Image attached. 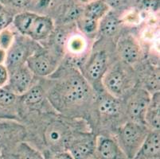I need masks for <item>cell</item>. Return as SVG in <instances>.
Here are the masks:
<instances>
[{"instance_id": "21", "label": "cell", "mask_w": 160, "mask_h": 159, "mask_svg": "<svg viewBox=\"0 0 160 159\" xmlns=\"http://www.w3.org/2000/svg\"><path fill=\"white\" fill-rule=\"evenodd\" d=\"M19 97H21L22 103L30 107H37L47 99L45 88L42 84L38 83H35L27 92Z\"/></svg>"}, {"instance_id": "1", "label": "cell", "mask_w": 160, "mask_h": 159, "mask_svg": "<svg viewBox=\"0 0 160 159\" xmlns=\"http://www.w3.org/2000/svg\"><path fill=\"white\" fill-rule=\"evenodd\" d=\"M49 77L51 81L45 89L46 98L55 110L61 113L78 112L95 98L93 88L75 67L68 66L62 70L58 68Z\"/></svg>"}, {"instance_id": "35", "label": "cell", "mask_w": 160, "mask_h": 159, "mask_svg": "<svg viewBox=\"0 0 160 159\" xmlns=\"http://www.w3.org/2000/svg\"><path fill=\"white\" fill-rule=\"evenodd\" d=\"M0 159H3V157H2V152H1V150H0Z\"/></svg>"}, {"instance_id": "29", "label": "cell", "mask_w": 160, "mask_h": 159, "mask_svg": "<svg viewBox=\"0 0 160 159\" xmlns=\"http://www.w3.org/2000/svg\"><path fill=\"white\" fill-rule=\"evenodd\" d=\"M141 7L145 11H156L159 8V0H142Z\"/></svg>"}, {"instance_id": "3", "label": "cell", "mask_w": 160, "mask_h": 159, "mask_svg": "<svg viewBox=\"0 0 160 159\" xmlns=\"http://www.w3.org/2000/svg\"><path fill=\"white\" fill-rule=\"evenodd\" d=\"M151 130L145 123L127 120L120 125L116 140L128 159H134Z\"/></svg>"}, {"instance_id": "31", "label": "cell", "mask_w": 160, "mask_h": 159, "mask_svg": "<svg viewBox=\"0 0 160 159\" xmlns=\"http://www.w3.org/2000/svg\"><path fill=\"white\" fill-rule=\"evenodd\" d=\"M32 0H8L11 6L17 8H23L26 7L31 2Z\"/></svg>"}, {"instance_id": "19", "label": "cell", "mask_w": 160, "mask_h": 159, "mask_svg": "<svg viewBox=\"0 0 160 159\" xmlns=\"http://www.w3.org/2000/svg\"><path fill=\"white\" fill-rule=\"evenodd\" d=\"M144 123L150 130L159 129L160 127V92L151 94V100L144 116Z\"/></svg>"}, {"instance_id": "2", "label": "cell", "mask_w": 160, "mask_h": 159, "mask_svg": "<svg viewBox=\"0 0 160 159\" xmlns=\"http://www.w3.org/2000/svg\"><path fill=\"white\" fill-rule=\"evenodd\" d=\"M136 79L132 66L118 61L110 65L101 81L104 90L120 100H123L136 87Z\"/></svg>"}, {"instance_id": "5", "label": "cell", "mask_w": 160, "mask_h": 159, "mask_svg": "<svg viewBox=\"0 0 160 159\" xmlns=\"http://www.w3.org/2000/svg\"><path fill=\"white\" fill-rule=\"evenodd\" d=\"M39 47L38 42L21 34H16L12 46L7 51L4 65L9 73L26 65L28 58Z\"/></svg>"}, {"instance_id": "14", "label": "cell", "mask_w": 160, "mask_h": 159, "mask_svg": "<svg viewBox=\"0 0 160 159\" xmlns=\"http://www.w3.org/2000/svg\"><path fill=\"white\" fill-rule=\"evenodd\" d=\"M54 29L55 25L51 17L38 14L26 37L38 43L45 42L51 36Z\"/></svg>"}, {"instance_id": "23", "label": "cell", "mask_w": 160, "mask_h": 159, "mask_svg": "<svg viewBox=\"0 0 160 159\" xmlns=\"http://www.w3.org/2000/svg\"><path fill=\"white\" fill-rule=\"evenodd\" d=\"M37 14V13L31 11H23L14 16L12 24L18 34L27 36L29 29Z\"/></svg>"}, {"instance_id": "16", "label": "cell", "mask_w": 160, "mask_h": 159, "mask_svg": "<svg viewBox=\"0 0 160 159\" xmlns=\"http://www.w3.org/2000/svg\"><path fill=\"white\" fill-rule=\"evenodd\" d=\"M159 129L151 130L134 159H159Z\"/></svg>"}, {"instance_id": "8", "label": "cell", "mask_w": 160, "mask_h": 159, "mask_svg": "<svg viewBox=\"0 0 160 159\" xmlns=\"http://www.w3.org/2000/svg\"><path fill=\"white\" fill-rule=\"evenodd\" d=\"M151 94L142 87H136L127 97L124 112L128 120L144 123V116Z\"/></svg>"}, {"instance_id": "15", "label": "cell", "mask_w": 160, "mask_h": 159, "mask_svg": "<svg viewBox=\"0 0 160 159\" xmlns=\"http://www.w3.org/2000/svg\"><path fill=\"white\" fill-rule=\"evenodd\" d=\"M95 156L98 159H123L125 157L116 138L105 135L97 136Z\"/></svg>"}, {"instance_id": "33", "label": "cell", "mask_w": 160, "mask_h": 159, "mask_svg": "<svg viewBox=\"0 0 160 159\" xmlns=\"http://www.w3.org/2000/svg\"><path fill=\"white\" fill-rule=\"evenodd\" d=\"M6 55H7V51L0 48V65H4L5 63Z\"/></svg>"}, {"instance_id": "24", "label": "cell", "mask_w": 160, "mask_h": 159, "mask_svg": "<svg viewBox=\"0 0 160 159\" xmlns=\"http://www.w3.org/2000/svg\"><path fill=\"white\" fill-rule=\"evenodd\" d=\"M77 26L80 33L86 36L88 38L94 37L96 34L98 33L99 22L87 18L82 15L77 20Z\"/></svg>"}, {"instance_id": "26", "label": "cell", "mask_w": 160, "mask_h": 159, "mask_svg": "<svg viewBox=\"0 0 160 159\" xmlns=\"http://www.w3.org/2000/svg\"><path fill=\"white\" fill-rule=\"evenodd\" d=\"M17 96L6 88L5 87L0 88V105L2 106H11L14 103Z\"/></svg>"}, {"instance_id": "7", "label": "cell", "mask_w": 160, "mask_h": 159, "mask_svg": "<svg viewBox=\"0 0 160 159\" xmlns=\"http://www.w3.org/2000/svg\"><path fill=\"white\" fill-rule=\"evenodd\" d=\"M62 57L44 46H39L28 58L26 65L36 77H49L57 71Z\"/></svg>"}, {"instance_id": "18", "label": "cell", "mask_w": 160, "mask_h": 159, "mask_svg": "<svg viewBox=\"0 0 160 159\" xmlns=\"http://www.w3.org/2000/svg\"><path fill=\"white\" fill-rule=\"evenodd\" d=\"M11 153H7V156L2 155L3 159H45L38 150L24 141L20 142L11 147Z\"/></svg>"}, {"instance_id": "22", "label": "cell", "mask_w": 160, "mask_h": 159, "mask_svg": "<svg viewBox=\"0 0 160 159\" xmlns=\"http://www.w3.org/2000/svg\"><path fill=\"white\" fill-rule=\"evenodd\" d=\"M111 11V7L104 0H95L85 5L83 10L82 16L100 22V20Z\"/></svg>"}, {"instance_id": "34", "label": "cell", "mask_w": 160, "mask_h": 159, "mask_svg": "<svg viewBox=\"0 0 160 159\" xmlns=\"http://www.w3.org/2000/svg\"><path fill=\"white\" fill-rule=\"evenodd\" d=\"M79 3L84 4V5H87V4L90 3V2H93L95 0H77Z\"/></svg>"}, {"instance_id": "20", "label": "cell", "mask_w": 160, "mask_h": 159, "mask_svg": "<svg viewBox=\"0 0 160 159\" xmlns=\"http://www.w3.org/2000/svg\"><path fill=\"white\" fill-rule=\"evenodd\" d=\"M120 26V20L119 17L110 11L99 22L98 33L102 38H112L117 33Z\"/></svg>"}, {"instance_id": "13", "label": "cell", "mask_w": 160, "mask_h": 159, "mask_svg": "<svg viewBox=\"0 0 160 159\" xmlns=\"http://www.w3.org/2000/svg\"><path fill=\"white\" fill-rule=\"evenodd\" d=\"M26 135L27 130L19 122L9 119L0 121V148H11L22 142Z\"/></svg>"}, {"instance_id": "6", "label": "cell", "mask_w": 160, "mask_h": 159, "mask_svg": "<svg viewBox=\"0 0 160 159\" xmlns=\"http://www.w3.org/2000/svg\"><path fill=\"white\" fill-rule=\"evenodd\" d=\"M74 131L61 119L49 121L43 130V139L49 147L48 152L67 151V147Z\"/></svg>"}, {"instance_id": "17", "label": "cell", "mask_w": 160, "mask_h": 159, "mask_svg": "<svg viewBox=\"0 0 160 159\" xmlns=\"http://www.w3.org/2000/svg\"><path fill=\"white\" fill-rule=\"evenodd\" d=\"M89 44L88 37L81 33H71L66 42L65 52L70 55L74 59L82 58L83 55L88 52Z\"/></svg>"}, {"instance_id": "12", "label": "cell", "mask_w": 160, "mask_h": 159, "mask_svg": "<svg viewBox=\"0 0 160 159\" xmlns=\"http://www.w3.org/2000/svg\"><path fill=\"white\" fill-rule=\"evenodd\" d=\"M35 77L27 65H24L9 73V81L5 87L15 96H21L35 84Z\"/></svg>"}, {"instance_id": "30", "label": "cell", "mask_w": 160, "mask_h": 159, "mask_svg": "<svg viewBox=\"0 0 160 159\" xmlns=\"http://www.w3.org/2000/svg\"><path fill=\"white\" fill-rule=\"evenodd\" d=\"M9 81V72L4 65H0V88L4 87Z\"/></svg>"}, {"instance_id": "25", "label": "cell", "mask_w": 160, "mask_h": 159, "mask_svg": "<svg viewBox=\"0 0 160 159\" xmlns=\"http://www.w3.org/2000/svg\"><path fill=\"white\" fill-rule=\"evenodd\" d=\"M15 33L9 27L0 31V48L7 51L15 39Z\"/></svg>"}, {"instance_id": "32", "label": "cell", "mask_w": 160, "mask_h": 159, "mask_svg": "<svg viewBox=\"0 0 160 159\" xmlns=\"http://www.w3.org/2000/svg\"><path fill=\"white\" fill-rule=\"evenodd\" d=\"M110 7H117L123 3L124 0H104Z\"/></svg>"}, {"instance_id": "10", "label": "cell", "mask_w": 160, "mask_h": 159, "mask_svg": "<svg viewBox=\"0 0 160 159\" xmlns=\"http://www.w3.org/2000/svg\"><path fill=\"white\" fill-rule=\"evenodd\" d=\"M116 52L119 61L132 66L137 64L142 56L139 41L132 34L120 36L116 44Z\"/></svg>"}, {"instance_id": "9", "label": "cell", "mask_w": 160, "mask_h": 159, "mask_svg": "<svg viewBox=\"0 0 160 159\" xmlns=\"http://www.w3.org/2000/svg\"><path fill=\"white\" fill-rule=\"evenodd\" d=\"M97 136L92 132L76 131L72 134L67 151L74 159H92L95 156Z\"/></svg>"}, {"instance_id": "4", "label": "cell", "mask_w": 160, "mask_h": 159, "mask_svg": "<svg viewBox=\"0 0 160 159\" xmlns=\"http://www.w3.org/2000/svg\"><path fill=\"white\" fill-rule=\"evenodd\" d=\"M109 66V55L107 51L104 49H97L89 52L88 58L82 64L81 72L93 90L99 92L104 89L101 81Z\"/></svg>"}, {"instance_id": "28", "label": "cell", "mask_w": 160, "mask_h": 159, "mask_svg": "<svg viewBox=\"0 0 160 159\" xmlns=\"http://www.w3.org/2000/svg\"><path fill=\"white\" fill-rule=\"evenodd\" d=\"M44 155V154H43ZM45 159H74L68 151L46 152L44 155Z\"/></svg>"}, {"instance_id": "11", "label": "cell", "mask_w": 160, "mask_h": 159, "mask_svg": "<svg viewBox=\"0 0 160 159\" xmlns=\"http://www.w3.org/2000/svg\"><path fill=\"white\" fill-rule=\"evenodd\" d=\"M97 92L95 105L100 118L110 120L119 117L123 112H125L122 100L108 94L104 89Z\"/></svg>"}, {"instance_id": "27", "label": "cell", "mask_w": 160, "mask_h": 159, "mask_svg": "<svg viewBox=\"0 0 160 159\" xmlns=\"http://www.w3.org/2000/svg\"><path fill=\"white\" fill-rule=\"evenodd\" d=\"M14 16L10 12L3 10H0V31L9 27L12 24Z\"/></svg>"}]
</instances>
